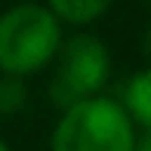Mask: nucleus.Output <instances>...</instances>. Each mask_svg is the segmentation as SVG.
<instances>
[{"label":"nucleus","instance_id":"nucleus-9","mask_svg":"<svg viewBox=\"0 0 151 151\" xmlns=\"http://www.w3.org/2000/svg\"><path fill=\"white\" fill-rule=\"evenodd\" d=\"M139 3H148V0H139Z\"/></svg>","mask_w":151,"mask_h":151},{"label":"nucleus","instance_id":"nucleus-7","mask_svg":"<svg viewBox=\"0 0 151 151\" xmlns=\"http://www.w3.org/2000/svg\"><path fill=\"white\" fill-rule=\"evenodd\" d=\"M133 151H151V129H139V136L133 142Z\"/></svg>","mask_w":151,"mask_h":151},{"label":"nucleus","instance_id":"nucleus-3","mask_svg":"<svg viewBox=\"0 0 151 151\" xmlns=\"http://www.w3.org/2000/svg\"><path fill=\"white\" fill-rule=\"evenodd\" d=\"M50 77V99L52 105L68 108L80 99L105 93V86L111 83L114 59L111 50L105 46V40L96 37L90 31H77L71 37H62Z\"/></svg>","mask_w":151,"mask_h":151},{"label":"nucleus","instance_id":"nucleus-5","mask_svg":"<svg viewBox=\"0 0 151 151\" xmlns=\"http://www.w3.org/2000/svg\"><path fill=\"white\" fill-rule=\"evenodd\" d=\"M111 3L114 0H43L46 9L62 25H71V28H90V25H96L111 9Z\"/></svg>","mask_w":151,"mask_h":151},{"label":"nucleus","instance_id":"nucleus-4","mask_svg":"<svg viewBox=\"0 0 151 151\" xmlns=\"http://www.w3.org/2000/svg\"><path fill=\"white\" fill-rule=\"evenodd\" d=\"M120 108L129 114V120L139 129H151V71L139 68L120 86V96H114Z\"/></svg>","mask_w":151,"mask_h":151},{"label":"nucleus","instance_id":"nucleus-6","mask_svg":"<svg viewBox=\"0 0 151 151\" xmlns=\"http://www.w3.org/2000/svg\"><path fill=\"white\" fill-rule=\"evenodd\" d=\"M28 105V80L16 74H0V117L25 111Z\"/></svg>","mask_w":151,"mask_h":151},{"label":"nucleus","instance_id":"nucleus-1","mask_svg":"<svg viewBox=\"0 0 151 151\" xmlns=\"http://www.w3.org/2000/svg\"><path fill=\"white\" fill-rule=\"evenodd\" d=\"M139 127L114 96H90L62 108L50 133V151H133Z\"/></svg>","mask_w":151,"mask_h":151},{"label":"nucleus","instance_id":"nucleus-8","mask_svg":"<svg viewBox=\"0 0 151 151\" xmlns=\"http://www.w3.org/2000/svg\"><path fill=\"white\" fill-rule=\"evenodd\" d=\"M0 151H12V148H9V142H6L3 136H0Z\"/></svg>","mask_w":151,"mask_h":151},{"label":"nucleus","instance_id":"nucleus-2","mask_svg":"<svg viewBox=\"0 0 151 151\" xmlns=\"http://www.w3.org/2000/svg\"><path fill=\"white\" fill-rule=\"evenodd\" d=\"M65 25L43 3H16L0 12V74L28 80L56 59Z\"/></svg>","mask_w":151,"mask_h":151}]
</instances>
